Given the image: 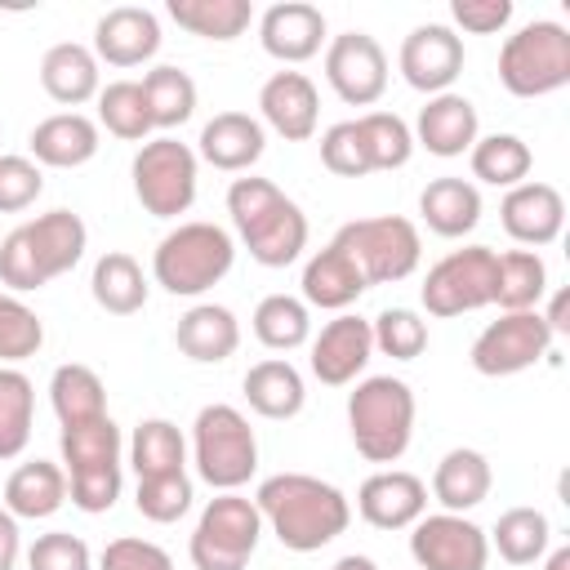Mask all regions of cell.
Wrapping results in <instances>:
<instances>
[{"instance_id": "1", "label": "cell", "mask_w": 570, "mask_h": 570, "mask_svg": "<svg viewBox=\"0 0 570 570\" xmlns=\"http://www.w3.org/2000/svg\"><path fill=\"white\" fill-rule=\"evenodd\" d=\"M254 508L263 530H272L289 552H321L352 525V499L312 472H276L258 481Z\"/></svg>"}, {"instance_id": "4", "label": "cell", "mask_w": 570, "mask_h": 570, "mask_svg": "<svg viewBox=\"0 0 570 570\" xmlns=\"http://www.w3.org/2000/svg\"><path fill=\"white\" fill-rule=\"evenodd\" d=\"M232 263H236L232 232L218 223L191 218L160 236V245L151 254V276L174 298H200L232 272Z\"/></svg>"}, {"instance_id": "22", "label": "cell", "mask_w": 570, "mask_h": 570, "mask_svg": "<svg viewBox=\"0 0 570 570\" xmlns=\"http://www.w3.org/2000/svg\"><path fill=\"white\" fill-rule=\"evenodd\" d=\"M267 151V129L249 111H218L196 138V160L223 174H249Z\"/></svg>"}, {"instance_id": "24", "label": "cell", "mask_w": 570, "mask_h": 570, "mask_svg": "<svg viewBox=\"0 0 570 570\" xmlns=\"http://www.w3.org/2000/svg\"><path fill=\"white\" fill-rule=\"evenodd\" d=\"M298 285H303V303L307 307H321V312H334V316L352 312L361 303V294L370 289L361 267L352 263V254L343 245H334V240L303 263V281Z\"/></svg>"}, {"instance_id": "55", "label": "cell", "mask_w": 570, "mask_h": 570, "mask_svg": "<svg viewBox=\"0 0 570 570\" xmlns=\"http://www.w3.org/2000/svg\"><path fill=\"white\" fill-rule=\"evenodd\" d=\"M566 312H570V298H566V294H552V307H548V312H539V316L548 321L552 338H557V334H570V321H566Z\"/></svg>"}, {"instance_id": "25", "label": "cell", "mask_w": 570, "mask_h": 570, "mask_svg": "<svg viewBox=\"0 0 570 570\" xmlns=\"http://www.w3.org/2000/svg\"><path fill=\"white\" fill-rule=\"evenodd\" d=\"M27 147L40 169H80L98 156V120L85 111H53L31 129Z\"/></svg>"}, {"instance_id": "30", "label": "cell", "mask_w": 570, "mask_h": 570, "mask_svg": "<svg viewBox=\"0 0 570 570\" xmlns=\"http://www.w3.org/2000/svg\"><path fill=\"white\" fill-rule=\"evenodd\" d=\"M67 503V472L49 459H27L4 481V512L18 521H45Z\"/></svg>"}, {"instance_id": "36", "label": "cell", "mask_w": 570, "mask_h": 570, "mask_svg": "<svg viewBox=\"0 0 570 570\" xmlns=\"http://www.w3.org/2000/svg\"><path fill=\"white\" fill-rule=\"evenodd\" d=\"M129 468L138 472V481L187 472V436L178 432V423H169V419H142L134 428V436H129Z\"/></svg>"}, {"instance_id": "54", "label": "cell", "mask_w": 570, "mask_h": 570, "mask_svg": "<svg viewBox=\"0 0 570 570\" xmlns=\"http://www.w3.org/2000/svg\"><path fill=\"white\" fill-rule=\"evenodd\" d=\"M22 557V534H18V517L0 508V570H13Z\"/></svg>"}, {"instance_id": "51", "label": "cell", "mask_w": 570, "mask_h": 570, "mask_svg": "<svg viewBox=\"0 0 570 570\" xmlns=\"http://www.w3.org/2000/svg\"><path fill=\"white\" fill-rule=\"evenodd\" d=\"M120 468H89V472H67V499L98 517V512H111L116 499H120Z\"/></svg>"}, {"instance_id": "12", "label": "cell", "mask_w": 570, "mask_h": 570, "mask_svg": "<svg viewBox=\"0 0 570 570\" xmlns=\"http://www.w3.org/2000/svg\"><path fill=\"white\" fill-rule=\"evenodd\" d=\"M552 347V330L539 312H499L476 338H472V370L485 379H512L530 365H539Z\"/></svg>"}, {"instance_id": "39", "label": "cell", "mask_w": 570, "mask_h": 570, "mask_svg": "<svg viewBox=\"0 0 570 570\" xmlns=\"http://www.w3.org/2000/svg\"><path fill=\"white\" fill-rule=\"evenodd\" d=\"M58 450H62V472H89V468H120V428L111 423V414L89 419V423H71L58 432Z\"/></svg>"}, {"instance_id": "44", "label": "cell", "mask_w": 570, "mask_h": 570, "mask_svg": "<svg viewBox=\"0 0 570 570\" xmlns=\"http://www.w3.org/2000/svg\"><path fill=\"white\" fill-rule=\"evenodd\" d=\"M356 129L365 138V151H370V169H401L410 165L414 156V134L410 125L396 116V111H365L356 116Z\"/></svg>"}, {"instance_id": "14", "label": "cell", "mask_w": 570, "mask_h": 570, "mask_svg": "<svg viewBox=\"0 0 570 570\" xmlns=\"http://www.w3.org/2000/svg\"><path fill=\"white\" fill-rule=\"evenodd\" d=\"M325 80L347 107H374L387 94V53L370 31H343L325 45Z\"/></svg>"}, {"instance_id": "9", "label": "cell", "mask_w": 570, "mask_h": 570, "mask_svg": "<svg viewBox=\"0 0 570 570\" xmlns=\"http://www.w3.org/2000/svg\"><path fill=\"white\" fill-rule=\"evenodd\" d=\"M196 174H200V160L187 142L160 134V138H147L134 160H129V178H134V196L138 205L151 214V218H178L191 209L196 200Z\"/></svg>"}, {"instance_id": "42", "label": "cell", "mask_w": 570, "mask_h": 570, "mask_svg": "<svg viewBox=\"0 0 570 570\" xmlns=\"http://www.w3.org/2000/svg\"><path fill=\"white\" fill-rule=\"evenodd\" d=\"M36 387L18 365H0V463L18 459L31 445Z\"/></svg>"}, {"instance_id": "35", "label": "cell", "mask_w": 570, "mask_h": 570, "mask_svg": "<svg viewBox=\"0 0 570 570\" xmlns=\"http://www.w3.org/2000/svg\"><path fill=\"white\" fill-rule=\"evenodd\" d=\"M165 13L183 31L200 36V40H218V45L245 36L249 22H254V4L249 0H169Z\"/></svg>"}, {"instance_id": "46", "label": "cell", "mask_w": 570, "mask_h": 570, "mask_svg": "<svg viewBox=\"0 0 570 570\" xmlns=\"http://www.w3.org/2000/svg\"><path fill=\"white\" fill-rule=\"evenodd\" d=\"M370 334H374V352L392 361H414L428 347V321L414 307H383L370 321Z\"/></svg>"}, {"instance_id": "53", "label": "cell", "mask_w": 570, "mask_h": 570, "mask_svg": "<svg viewBox=\"0 0 570 570\" xmlns=\"http://www.w3.org/2000/svg\"><path fill=\"white\" fill-rule=\"evenodd\" d=\"M450 18L459 31L494 36L512 22V0H450Z\"/></svg>"}, {"instance_id": "28", "label": "cell", "mask_w": 570, "mask_h": 570, "mask_svg": "<svg viewBox=\"0 0 570 570\" xmlns=\"http://www.w3.org/2000/svg\"><path fill=\"white\" fill-rule=\"evenodd\" d=\"M490 485H494V472H490V459L472 445H454L441 454L436 472H432V499L441 503V512H472L490 499Z\"/></svg>"}, {"instance_id": "37", "label": "cell", "mask_w": 570, "mask_h": 570, "mask_svg": "<svg viewBox=\"0 0 570 570\" xmlns=\"http://www.w3.org/2000/svg\"><path fill=\"white\" fill-rule=\"evenodd\" d=\"M468 165H472V178L485 183V187H517L530 178V165H534V151L525 138L517 134H485L472 142L468 151Z\"/></svg>"}, {"instance_id": "3", "label": "cell", "mask_w": 570, "mask_h": 570, "mask_svg": "<svg viewBox=\"0 0 570 570\" xmlns=\"http://www.w3.org/2000/svg\"><path fill=\"white\" fill-rule=\"evenodd\" d=\"M85 245H89L85 218L76 209H49L0 240V285L9 294L45 289L85 258Z\"/></svg>"}, {"instance_id": "11", "label": "cell", "mask_w": 570, "mask_h": 570, "mask_svg": "<svg viewBox=\"0 0 570 570\" xmlns=\"http://www.w3.org/2000/svg\"><path fill=\"white\" fill-rule=\"evenodd\" d=\"M428 316H463L481 312L494 298V249L490 245H463L436 258L419 285Z\"/></svg>"}, {"instance_id": "8", "label": "cell", "mask_w": 570, "mask_h": 570, "mask_svg": "<svg viewBox=\"0 0 570 570\" xmlns=\"http://www.w3.org/2000/svg\"><path fill=\"white\" fill-rule=\"evenodd\" d=\"M258 539H263V517L254 499L227 490L200 508L196 530L187 539V557L196 570H245L249 557L258 552Z\"/></svg>"}, {"instance_id": "6", "label": "cell", "mask_w": 570, "mask_h": 570, "mask_svg": "<svg viewBox=\"0 0 570 570\" xmlns=\"http://www.w3.org/2000/svg\"><path fill=\"white\" fill-rule=\"evenodd\" d=\"M191 463L209 490H240L258 472V436L249 419L227 401L205 405L191 423Z\"/></svg>"}, {"instance_id": "2", "label": "cell", "mask_w": 570, "mask_h": 570, "mask_svg": "<svg viewBox=\"0 0 570 570\" xmlns=\"http://www.w3.org/2000/svg\"><path fill=\"white\" fill-rule=\"evenodd\" d=\"M227 214L258 267H289L307 249V214L298 200H289L272 178H232L227 187Z\"/></svg>"}, {"instance_id": "56", "label": "cell", "mask_w": 570, "mask_h": 570, "mask_svg": "<svg viewBox=\"0 0 570 570\" xmlns=\"http://www.w3.org/2000/svg\"><path fill=\"white\" fill-rule=\"evenodd\" d=\"M330 570H379V566H374V557H365V552H347V557H338Z\"/></svg>"}, {"instance_id": "19", "label": "cell", "mask_w": 570, "mask_h": 570, "mask_svg": "<svg viewBox=\"0 0 570 570\" xmlns=\"http://www.w3.org/2000/svg\"><path fill=\"white\" fill-rule=\"evenodd\" d=\"M160 49V18L142 4H116L94 22V58L107 67H142Z\"/></svg>"}, {"instance_id": "20", "label": "cell", "mask_w": 570, "mask_h": 570, "mask_svg": "<svg viewBox=\"0 0 570 570\" xmlns=\"http://www.w3.org/2000/svg\"><path fill=\"white\" fill-rule=\"evenodd\" d=\"M258 116L285 142H307L321 125V94L303 71H272L258 89Z\"/></svg>"}, {"instance_id": "23", "label": "cell", "mask_w": 570, "mask_h": 570, "mask_svg": "<svg viewBox=\"0 0 570 570\" xmlns=\"http://www.w3.org/2000/svg\"><path fill=\"white\" fill-rule=\"evenodd\" d=\"M410 134H414V142L428 147L432 156L454 160V156L472 151V142L481 138V120H476L472 98L445 89V94H436V98H428V102L419 107V120H414Z\"/></svg>"}, {"instance_id": "13", "label": "cell", "mask_w": 570, "mask_h": 570, "mask_svg": "<svg viewBox=\"0 0 570 570\" xmlns=\"http://www.w3.org/2000/svg\"><path fill=\"white\" fill-rule=\"evenodd\" d=\"M410 557L419 570H485L490 539L463 512H423L410 525Z\"/></svg>"}, {"instance_id": "34", "label": "cell", "mask_w": 570, "mask_h": 570, "mask_svg": "<svg viewBox=\"0 0 570 570\" xmlns=\"http://www.w3.org/2000/svg\"><path fill=\"white\" fill-rule=\"evenodd\" d=\"M49 405H53V414H58L62 428L89 423V419H102L107 414V387H102L98 370H89L80 361H67L49 379Z\"/></svg>"}, {"instance_id": "31", "label": "cell", "mask_w": 570, "mask_h": 570, "mask_svg": "<svg viewBox=\"0 0 570 570\" xmlns=\"http://www.w3.org/2000/svg\"><path fill=\"white\" fill-rule=\"evenodd\" d=\"M419 218L428 223V232L459 240L481 223V191L472 178H432L419 191Z\"/></svg>"}, {"instance_id": "45", "label": "cell", "mask_w": 570, "mask_h": 570, "mask_svg": "<svg viewBox=\"0 0 570 570\" xmlns=\"http://www.w3.org/2000/svg\"><path fill=\"white\" fill-rule=\"evenodd\" d=\"M45 347V321L18 294L0 289V365H18Z\"/></svg>"}, {"instance_id": "15", "label": "cell", "mask_w": 570, "mask_h": 570, "mask_svg": "<svg viewBox=\"0 0 570 570\" xmlns=\"http://www.w3.org/2000/svg\"><path fill=\"white\" fill-rule=\"evenodd\" d=\"M396 67H401V76H405L410 89L436 98L463 71V36L454 27H445V22H423V27H414L401 40Z\"/></svg>"}, {"instance_id": "49", "label": "cell", "mask_w": 570, "mask_h": 570, "mask_svg": "<svg viewBox=\"0 0 570 570\" xmlns=\"http://www.w3.org/2000/svg\"><path fill=\"white\" fill-rule=\"evenodd\" d=\"M27 570H94V552L80 534L49 530L36 534V543L27 548Z\"/></svg>"}, {"instance_id": "17", "label": "cell", "mask_w": 570, "mask_h": 570, "mask_svg": "<svg viewBox=\"0 0 570 570\" xmlns=\"http://www.w3.org/2000/svg\"><path fill=\"white\" fill-rule=\"evenodd\" d=\"M356 512L374 530H410L428 512V481L405 468H379L361 481Z\"/></svg>"}, {"instance_id": "32", "label": "cell", "mask_w": 570, "mask_h": 570, "mask_svg": "<svg viewBox=\"0 0 570 570\" xmlns=\"http://www.w3.org/2000/svg\"><path fill=\"white\" fill-rule=\"evenodd\" d=\"M89 294L94 303L107 312V316H134L147 307V276H142V263L125 249H107L98 263H94V276H89Z\"/></svg>"}, {"instance_id": "5", "label": "cell", "mask_w": 570, "mask_h": 570, "mask_svg": "<svg viewBox=\"0 0 570 570\" xmlns=\"http://www.w3.org/2000/svg\"><path fill=\"white\" fill-rule=\"evenodd\" d=\"M414 392L405 379L370 374L347 392V432L365 463H396L414 441Z\"/></svg>"}, {"instance_id": "38", "label": "cell", "mask_w": 570, "mask_h": 570, "mask_svg": "<svg viewBox=\"0 0 570 570\" xmlns=\"http://www.w3.org/2000/svg\"><path fill=\"white\" fill-rule=\"evenodd\" d=\"M485 539L508 566H534L552 548V525L539 508H508V512H499V521Z\"/></svg>"}, {"instance_id": "33", "label": "cell", "mask_w": 570, "mask_h": 570, "mask_svg": "<svg viewBox=\"0 0 570 570\" xmlns=\"http://www.w3.org/2000/svg\"><path fill=\"white\" fill-rule=\"evenodd\" d=\"M548 294V263L539 249H508L494 254V307L499 312H539Z\"/></svg>"}, {"instance_id": "21", "label": "cell", "mask_w": 570, "mask_h": 570, "mask_svg": "<svg viewBox=\"0 0 570 570\" xmlns=\"http://www.w3.org/2000/svg\"><path fill=\"white\" fill-rule=\"evenodd\" d=\"M258 40H263L267 58H276L285 67H298V62L316 58L321 45H325V13L307 0H281V4L263 9Z\"/></svg>"}, {"instance_id": "10", "label": "cell", "mask_w": 570, "mask_h": 570, "mask_svg": "<svg viewBox=\"0 0 570 570\" xmlns=\"http://www.w3.org/2000/svg\"><path fill=\"white\" fill-rule=\"evenodd\" d=\"M334 245H343L352 254V263L361 267L365 285H396V281L414 276V267L423 258L419 227L410 218H401V214H379V218L343 223L334 232Z\"/></svg>"}, {"instance_id": "16", "label": "cell", "mask_w": 570, "mask_h": 570, "mask_svg": "<svg viewBox=\"0 0 570 570\" xmlns=\"http://www.w3.org/2000/svg\"><path fill=\"white\" fill-rule=\"evenodd\" d=\"M374 356V334H370V321L356 316V312H338L334 321L321 325V334L312 338V374L325 383V387H347L365 374Z\"/></svg>"}, {"instance_id": "50", "label": "cell", "mask_w": 570, "mask_h": 570, "mask_svg": "<svg viewBox=\"0 0 570 570\" xmlns=\"http://www.w3.org/2000/svg\"><path fill=\"white\" fill-rule=\"evenodd\" d=\"M45 191V169L31 156H0V214H22Z\"/></svg>"}, {"instance_id": "29", "label": "cell", "mask_w": 570, "mask_h": 570, "mask_svg": "<svg viewBox=\"0 0 570 570\" xmlns=\"http://www.w3.org/2000/svg\"><path fill=\"white\" fill-rule=\"evenodd\" d=\"M245 387V401L258 419H272V423H285L294 414H303L307 405V387H303V374L285 361V356H267V361H254L240 379Z\"/></svg>"}, {"instance_id": "27", "label": "cell", "mask_w": 570, "mask_h": 570, "mask_svg": "<svg viewBox=\"0 0 570 570\" xmlns=\"http://www.w3.org/2000/svg\"><path fill=\"white\" fill-rule=\"evenodd\" d=\"M174 343L196 365H223L240 347V321L223 303H191L174 325Z\"/></svg>"}, {"instance_id": "43", "label": "cell", "mask_w": 570, "mask_h": 570, "mask_svg": "<svg viewBox=\"0 0 570 570\" xmlns=\"http://www.w3.org/2000/svg\"><path fill=\"white\" fill-rule=\"evenodd\" d=\"M98 125L125 142H147L151 138V116L138 80H111L98 89Z\"/></svg>"}, {"instance_id": "48", "label": "cell", "mask_w": 570, "mask_h": 570, "mask_svg": "<svg viewBox=\"0 0 570 570\" xmlns=\"http://www.w3.org/2000/svg\"><path fill=\"white\" fill-rule=\"evenodd\" d=\"M321 165L330 174H338V178H365V174H374L356 120H338V125H330L321 134Z\"/></svg>"}, {"instance_id": "47", "label": "cell", "mask_w": 570, "mask_h": 570, "mask_svg": "<svg viewBox=\"0 0 570 570\" xmlns=\"http://www.w3.org/2000/svg\"><path fill=\"white\" fill-rule=\"evenodd\" d=\"M191 499H196V490H191V476L187 472L147 476V481H138V494H134L138 512L147 521H156V525H174L178 517H187L191 512Z\"/></svg>"}, {"instance_id": "18", "label": "cell", "mask_w": 570, "mask_h": 570, "mask_svg": "<svg viewBox=\"0 0 570 570\" xmlns=\"http://www.w3.org/2000/svg\"><path fill=\"white\" fill-rule=\"evenodd\" d=\"M499 223L503 232L521 245V249H543L561 236L566 227V200L552 183H517L503 191V205H499Z\"/></svg>"}, {"instance_id": "41", "label": "cell", "mask_w": 570, "mask_h": 570, "mask_svg": "<svg viewBox=\"0 0 570 570\" xmlns=\"http://www.w3.org/2000/svg\"><path fill=\"white\" fill-rule=\"evenodd\" d=\"M254 338L267 352H294L312 343V307L294 294H267L254 307Z\"/></svg>"}, {"instance_id": "7", "label": "cell", "mask_w": 570, "mask_h": 570, "mask_svg": "<svg viewBox=\"0 0 570 570\" xmlns=\"http://www.w3.org/2000/svg\"><path fill=\"white\" fill-rule=\"evenodd\" d=\"M499 85L512 98H548L570 85V31L552 18L525 22L499 49Z\"/></svg>"}, {"instance_id": "40", "label": "cell", "mask_w": 570, "mask_h": 570, "mask_svg": "<svg viewBox=\"0 0 570 570\" xmlns=\"http://www.w3.org/2000/svg\"><path fill=\"white\" fill-rule=\"evenodd\" d=\"M138 85H142V98H147L151 129H178V125L191 120V111H196V80L183 67L160 62Z\"/></svg>"}, {"instance_id": "52", "label": "cell", "mask_w": 570, "mask_h": 570, "mask_svg": "<svg viewBox=\"0 0 570 570\" xmlns=\"http://www.w3.org/2000/svg\"><path fill=\"white\" fill-rule=\"evenodd\" d=\"M98 570H174V557L138 534H120L98 552Z\"/></svg>"}, {"instance_id": "57", "label": "cell", "mask_w": 570, "mask_h": 570, "mask_svg": "<svg viewBox=\"0 0 570 570\" xmlns=\"http://www.w3.org/2000/svg\"><path fill=\"white\" fill-rule=\"evenodd\" d=\"M543 570H570V548H552V552H543Z\"/></svg>"}, {"instance_id": "26", "label": "cell", "mask_w": 570, "mask_h": 570, "mask_svg": "<svg viewBox=\"0 0 570 570\" xmlns=\"http://www.w3.org/2000/svg\"><path fill=\"white\" fill-rule=\"evenodd\" d=\"M40 89L58 102V107H85L98 98L102 89V71H98V58L89 45H76V40H58L45 49L40 58Z\"/></svg>"}]
</instances>
